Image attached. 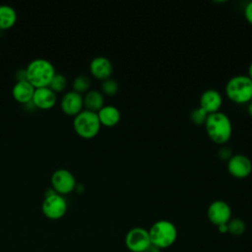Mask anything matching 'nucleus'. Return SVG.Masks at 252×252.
I'll return each instance as SVG.
<instances>
[{
	"instance_id": "obj_1",
	"label": "nucleus",
	"mask_w": 252,
	"mask_h": 252,
	"mask_svg": "<svg viewBox=\"0 0 252 252\" xmlns=\"http://www.w3.org/2000/svg\"><path fill=\"white\" fill-rule=\"evenodd\" d=\"M208 137L217 145H225L232 135L230 118L222 111L209 114L204 124Z\"/></svg>"
},
{
	"instance_id": "obj_2",
	"label": "nucleus",
	"mask_w": 252,
	"mask_h": 252,
	"mask_svg": "<svg viewBox=\"0 0 252 252\" xmlns=\"http://www.w3.org/2000/svg\"><path fill=\"white\" fill-rule=\"evenodd\" d=\"M26 79L34 87H47L52 77L56 73L53 64L44 58L32 60L25 69Z\"/></svg>"
},
{
	"instance_id": "obj_3",
	"label": "nucleus",
	"mask_w": 252,
	"mask_h": 252,
	"mask_svg": "<svg viewBox=\"0 0 252 252\" xmlns=\"http://www.w3.org/2000/svg\"><path fill=\"white\" fill-rule=\"evenodd\" d=\"M148 230L151 244L160 250L170 247L176 241L178 235L175 224L167 220L155 221Z\"/></svg>"
},
{
	"instance_id": "obj_4",
	"label": "nucleus",
	"mask_w": 252,
	"mask_h": 252,
	"mask_svg": "<svg viewBox=\"0 0 252 252\" xmlns=\"http://www.w3.org/2000/svg\"><path fill=\"white\" fill-rule=\"evenodd\" d=\"M224 91L232 102L248 103L252 100V80L247 75H235L228 79Z\"/></svg>"
},
{
	"instance_id": "obj_5",
	"label": "nucleus",
	"mask_w": 252,
	"mask_h": 252,
	"mask_svg": "<svg viewBox=\"0 0 252 252\" xmlns=\"http://www.w3.org/2000/svg\"><path fill=\"white\" fill-rule=\"evenodd\" d=\"M73 127L80 137L91 139L98 134L101 124L96 112L83 109L74 116Z\"/></svg>"
},
{
	"instance_id": "obj_6",
	"label": "nucleus",
	"mask_w": 252,
	"mask_h": 252,
	"mask_svg": "<svg viewBox=\"0 0 252 252\" xmlns=\"http://www.w3.org/2000/svg\"><path fill=\"white\" fill-rule=\"evenodd\" d=\"M41 210L43 215L50 220H59L66 214L67 202L65 198L53 189L43 199Z\"/></svg>"
},
{
	"instance_id": "obj_7",
	"label": "nucleus",
	"mask_w": 252,
	"mask_h": 252,
	"mask_svg": "<svg viewBox=\"0 0 252 252\" xmlns=\"http://www.w3.org/2000/svg\"><path fill=\"white\" fill-rule=\"evenodd\" d=\"M151 245L149 230L136 226L129 229L125 235V246L131 252H144Z\"/></svg>"
},
{
	"instance_id": "obj_8",
	"label": "nucleus",
	"mask_w": 252,
	"mask_h": 252,
	"mask_svg": "<svg viewBox=\"0 0 252 252\" xmlns=\"http://www.w3.org/2000/svg\"><path fill=\"white\" fill-rule=\"evenodd\" d=\"M52 189L62 195L72 192L76 187V178L74 174L66 168H58L51 174Z\"/></svg>"
},
{
	"instance_id": "obj_9",
	"label": "nucleus",
	"mask_w": 252,
	"mask_h": 252,
	"mask_svg": "<svg viewBox=\"0 0 252 252\" xmlns=\"http://www.w3.org/2000/svg\"><path fill=\"white\" fill-rule=\"evenodd\" d=\"M231 208L223 200L213 201L207 209V218L216 226L227 223L231 219Z\"/></svg>"
},
{
	"instance_id": "obj_10",
	"label": "nucleus",
	"mask_w": 252,
	"mask_h": 252,
	"mask_svg": "<svg viewBox=\"0 0 252 252\" xmlns=\"http://www.w3.org/2000/svg\"><path fill=\"white\" fill-rule=\"evenodd\" d=\"M226 168L231 176L240 179L246 178L252 172V161L243 154H233L227 160Z\"/></svg>"
},
{
	"instance_id": "obj_11",
	"label": "nucleus",
	"mask_w": 252,
	"mask_h": 252,
	"mask_svg": "<svg viewBox=\"0 0 252 252\" xmlns=\"http://www.w3.org/2000/svg\"><path fill=\"white\" fill-rule=\"evenodd\" d=\"M222 104V96L220 93L215 89L205 90L199 99V106L202 107L208 114L220 111Z\"/></svg>"
},
{
	"instance_id": "obj_12",
	"label": "nucleus",
	"mask_w": 252,
	"mask_h": 252,
	"mask_svg": "<svg viewBox=\"0 0 252 252\" xmlns=\"http://www.w3.org/2000/svg\"><path fill=\"white\" fill-rule=\"evenodd\" d=\"M60 106L64 113L74 116L77 115L80 111L83 110L84 106L82 94H79L73 90L67 92L61 98Z\"/></svg>"
},
{
	"instance_id": "obj_13",
	"label": "nucleus",
	"mask_w": 252,
	"mask_h": 252,
	"mask_svg": "<svg viewBox=\"0 0 252 252\" xmlns=\"http://www.w3.org/2000/svg\"><path fill=\"white\" fill-rule=\"evenodd\" d=\"M90 71L94 78L103 81L111 77L113 66L107 57L98 55L92 59L90 63Z\"/></svg>"
},
{
	"instance_id": "obj_14",
	"label": "nucleus",
	"mask_w": 252,
	"mask_h": 252,
	"mask_svg": "<svg viewBox=\"0 0 252 252\" xmlns=\"http://www.w3.org/2000/svg\"><path fill=\"white\" fill-rule=\"evenodd\" d=\"M56 93L49 87L35 88L32 102L38 108L48 109L56 103Z\"/></svg>"
},
{
	"instance_id": "obj_15",
	"label": "nucleus",
	"mask_w": 252,
	"mask_h": 252,
	"mask_svg": "<svg viewBox=\"0 0 252 252\" xmlns=\"http://www.w3.org/2000/svg\"><path fill=\"white\" fill-rule=\"evenodd\" d=\"M34 90L35 88L27 79H22L18 80L13 86L12 94L14 98L21 103L32 102Z\"/></svg>"
},
{
	"instance_id": "obj_16",
	"label": "nucleus",
	"mask_w": 252,
	"mask_h": 252,
	"mask_svg": "<svg viewBox=\"0 0 252 252\" xmlns=\"http://www.w3.org/2000/svg\"><path fill=\"white\" fill-rule=\"evenodd\" d=\"M96 113L100 124L106 127L117 125L121 119L120 110L111 104H104Z\"/></svg>"
},
{
	"instance_id": "obj_17",
	"label": "nucleus",
	"mask_w": 252,
	"mask_h": 252,
	"mask_svg": "<svg viewBox=\"0 0 252 252\" xmlns=\"http://www.w3.org/2000/svg\"><path fill=\"white\" fill-rule=\"evenodd\" d=\"M85 109L97 112L104 105L103 94L98 90H89L83 96Z\"/></svg>"
},
{
	"instance_id": "obj_18",
	"label": "nucleus",
	"mask_w": 252,
	"mask_h": 252,
	"mask_svg": "<svg viewBox=\"0 0 252 252\" xmlns=\"http://www.w3.org/2000/svg\"><path fill=\"white\" fill-rule=\"evenodd\" d=\"M17 21V12L10 5H0V29L6 30L15 25Z\"/></svg>"
},
{
	"instance_id": "obj_19",
	"label": "nucleus",
	"mask_w": 252,
	"mask_h": 252,
	"mask_svg": "<svg viewBox=\"0 0 252 252\" xmlns=\"http://www.w3.org/2000/svg\"><path fill=\"white\" fill-rule=\"evenodd\" d=\"M246 229V224L243 220L239 218H231L230 220L227 222V233L239 236L244 233Z\"/></svg>"
},
{
	"instance_id": "obj_20",
	"label": "nucleus",
	"mask_w": 252,
	"mask_h": 252,
	"mask_svg": "<svg viewBox=\"0 0 252 252\" xmlns=\"http://www.w3.org/2000/svg\"><path fill=\"white\" fill-rule=\"evenodd\" d=\"M91 79L86 75H79L77 76L72 83L73 91L82 94L87 93L91 88Z\"/></svg>"
},
{
	"instance_id": "obj_21",
	"label": "nucleus",
	"mask_w": 252,
	"mask_h": 252,
	"mask_svg": "<svg viewBox=\"0 0 252 252\" xmlns=\"http://www.w3.org/2000/svg\"><path fill=\"white\" fill-rule=\"evenodd\" d=\"M118 89H119V86L117 81L111 77L101 82V93L105 95H108V96L115 95L118 92Z\"/></svg>"
},
{
	"instance_id": "obj_22",
	"label": "nucleus",
	"mask_w": 252,
	"mask_h": 252,
	"mask_svg": "<svg viewBox=\"0 0 252 252\" xmlns=\"http://www.w3.org/2000/svg\"><path fill=\"white\" fill-rule=\"evenodd\" d=\"M66 86H67L66 77L62 74L55 73L47 87H49L53 92L58 93V92H62L66 88Z\"/></svg>"
},
{
	"instance_id": "obj_23",
	"label": "nucleus",
	"mask_w": 252,
	"mask_h": 252,
	"mask_svg": "<svg viewBox=\"0 0 252 252\" xmlns=\"http://www.w3.org/2000/svg\"><path fill=\"white\" fill-rule=\"evenodd\" d=\"M208 115L209 114L202 107L198 106V107H195L194 109L191 110L190 119L196 125H204L206 120H207Z\"/></svg>"
},
{
	"instance_id": "obj_24",
	"label": "nucleus",
	"mask_w": 252,
	"mask_h": 252,
	"mask_svg": "<svg viewBox=\"0 0 252 252\" xmlns=\"http://www.w3.org/2000/svg\"><path fill=\"white\" fill-rule=\"evenodd\" d=\"M232 155H233V154H232L231 150H230L228 147H226L225 145H222V146L220 147V149L219 150V152H218L219 158H220V159L226 160V161L231 158Z\"/></svg>"
},
{
	"instance_id": "obj_25",
	"label": "nucleus",
	"mask_w": 252,
	"mask_h": 252,
	"mask_svg": "<svg viewBox=\"0 0 252 252\" xmlns=\"http://www.w3.org/2000/svg\"><path fill=\"white\" fill-rule=\"evenodd\" d=\"M243 14L246 21L252 25V1H249L246 3V5L244 6Z\"/></svg>"
},
{
	"instance_id": "obj_26",
	"label": "nucleus",
	"mask_w": 252,
	"mask_h": 252,
	"mask_svg": "<svg viewBox=\"0 0 252 252\" xmlns=\"http://www.w3.org/2000/svg\"><path fill=\"white\" fill-rule=\"evenodd\" d=\"M218 227V230L220 232V233H227V223L225 224H220Z\"/></svg>"
},
{
	"instance_id": "obj_27",
	"label": "nucleus",
	"mask_w": 252,
	"mask_h": 252,
	"mask_svg": "<svg viewBox=\"0 0 252 252\" xmlns=\"http://www.w3.org/2000/svg\"><path fill=\"white\" fill-rule=\"evenodd\" d=\"M144 252H160V249H158V247H156V246L151 244Z\"/></svg>"
},
{
	"instance_id": "obj_28",
	"label": "nucleus",
	"mask_w": 252,
	"mask_h": 252,
	"mask_svg": "<svg viewBox=\"0 0 252 252\" xmlns=\"http://www.w3.org/2000/svg\"><path fill=\"white\" fill-rule=\"evenodd\" d=\"M247 113L252 117V100L247 103Z\"/></svg>"
},
{
	"instance_id": "obj_29",
	"label": "nucleus",
	"mask_w": 252,
	"mask_h": 252,
	"mask_svg": "<svg viewBox=\"0 0 252 252\" xmlns=\"http://www.w3.org/2000/svg\"><path fill=\"white\" fill-rule=\"evenodd\" d=\"M247 76L252 80V61H251V63L248 66V74H247Z\"/></svg>"
}]
</instances>
